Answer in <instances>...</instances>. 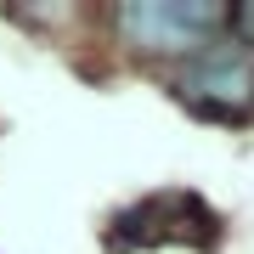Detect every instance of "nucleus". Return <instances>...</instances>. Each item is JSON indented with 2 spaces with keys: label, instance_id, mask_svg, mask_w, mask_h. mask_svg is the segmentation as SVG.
<instances>
[{
  "label": "nucleus",
  "instance_id": "f257e3e1",
  "mask_svg": "<svg viewBox=\"0 0 254 254\" xmlns=\"http://www.w3.org/2000/svg\"><path fill=\"white\" fill-rule=\"evenodd\" d=\"M175 85H181V96L198 113H209V119H249L254 113V63H249L243 46H232V40L203 46L181 68Z\"/></svg>",
  "mask_w": 254,
  "mask_h": 254
},
{
  "label": "nucleus",
  "instance_id": "7ed1b4c3",
  "mask_svg": "<svg viewBox=\"0 0 254 254\" xmlns=\"http://www.w3.org/2000/svg\"><path fill=\"white\" fill-rule=\"evenodd\" d=\"M237 28H243V34L254 40V6H243V11H237Z\"/></svg>",
  "mask_w": 254,
  "mask_h": 254
},
{
  "label": "nucleus",
  "instance_id": "f03ea898",
  "mask_svg": "<svg viewBox=\"0 0 254 254\" xmlns=\"http://www.w3.org/2000/svg\"><path fill=\"white\" fill-rule=\"evenodd\" d=\"M215 23L220 6H203V0H141L113 11V28L136 51H203Z\"/></svg>",
  "mask_w": 254,
  "mask_h": 254
}]
</instances>
